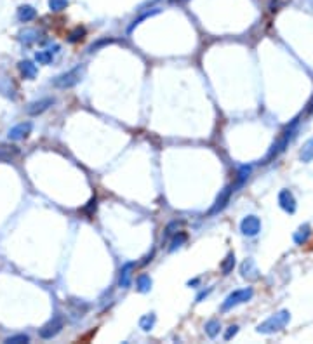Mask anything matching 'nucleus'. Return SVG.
Listing matches in <instances>:
<instances>
[{
    "mask_svg": "<svg viewBox=\"0 0 313 344\" xmlns=\"http://www.w3.org/2000/svg\"><path fill=\"white\" fill-rule=\"evenodd\" d=\"M96 203H98V200H96V197H94V198L89 200V203L82 209V212L83 214H87V216H92V214L96 212Z\"/></svg>",
    "mask_w": 313,
    "mask_h": 344,
    "instance_id": "2f4dec72",
    "label": "nucleus"
},
{
    "mask_svg": "<svg viewBox=\"0 0 313 344\" xmlns=\"http://www.w3.org/2000/svg\"><path fill=\"white\" fill-rule=\"evenodd\" d=\"M188 285H190V287H192V285H198V280H197V278H195V280H190V282H188Z\"/></svg>",
    "mask_w": 313,
    "mask_h": 344,
    "instance_id": "e433bc0d",
    "label": "nucleus"
},
{
    "mask_svg": "<svg viewBox=\"0 0 313 344\" xmlns=\"http://www.w3.org/2000/svg\"><path fill=\"white\" fill-rule=\"evenodd\" d=\"M0 92L4 96H7V98H16V87H14V83L9 79L0 80Z\"/></svg>",
    "mask_w": 313,
    "mask_h": 344,
    "instance_id": "412c9836",
    "label": "nucleus"
},
{
    "mask_svg": "<svg viewBox=\"0 0 313 344\" xmlns=\"http://www.w3.org/2000/svg\"><path fill=\"white\" fill-rule=\"evenodd\" d=\"M186 242V233H183V231H178V233H174V238L171 240V247H169V250L171 252H174L178 247H181V245Z\"/></svg>",
    "mask_w": 313,
    "mask_h": 344,
    "instance_id": "a878e982",
    "label": "nucleus"
},
{
    "mask_svg": "<svg viewBox=\"0 0 313 344\" xmlns=\"http://www.w3.org/2000/svg\"><path fill=\"white\" fill-rule=\"evenodd\" d=\"M235 268V254H228V256L225 257V261L221 262V271L223 275H230L231 271H233Z\"/></svg>",
    "mask_w": 313,
    "mask_h": 344,
    "instance_id": "b1692460",
    "label": "nucleus"
},
{
    "mask_svg": "<svg viewBox=\"0 0 313 344\" xmlns=\"http://www.w3.org/2000/svg\"><path fill=\"white\" fill-rule=\"evenodd\" d=\"M52 104H54V98H44V99H40V101L30 103L28 106H26V113H28L30 116L42 115V113L46 112V110H49Z\"/></svg>",
    "mask_w": 313,
    "mask_h": 344,
    "instance_id": "6e6552de",
    "label": "nucleus"
},
{
    "mask_svg": "<svg viewBox=\"0 0 313 344\" xmlns=\"http://www.w3.org/2000/svg\"><path fill=\"white\" fill-rule=\"evenodd\" d=\"M30 132H32V122H21V124L14 125V127L9 131L7 136L11 141H21V139L28 137Z\"/></svg>",
    "mask_w": 313,
    "mask_h": 344,
    "instance_id": "1a4fd4ad",
    "label": "nucleus"
},
{
    "mask_svg": "<svg viewBox=\"0 0 313 344\" xmlns=\"http://www.w3.org/2000/svg\"><path fill=\"white\" fill-rule=\"evenodd\" d=\"M310 233H312V229H310L308 224H303V226H301V228L294 233V242H296L297 245H303L306 240H308Z\"/></svg>",
    "mask_w": 313,
    "mask_h": 344,
    "instance_id": "6ab92c4d",
    "label": "nucleus"
},
{
    "mask_svg": "<svg viewBox=\"0 0 313 344\" xmlns=\"http://www.w3.org/2000/svg\"><path fill=\"white\" fill-rule=\"evenodd\" d=\"M306 113H308V115L313 113V96H312V99L308 101V104H306Z\"/></svg>",
    "mask_w": 313,
    "mask_h": 344,
    "instance_id": "f704fd0d",
    "label": "nucleus"
},
{
    "mask_svg": "<svg viewBox=\"0 0 313 344\" xmlns=\"http://www.w3.org/2000/svg\"><path fill=\"white\" fill-rule=\"evenodd\" d=\"M19 155V148L17 146H0V162H13L14 158Z\"/></svg>",
    "mask_w": 313,
    "mask_h": 344,
    "instance_id": "2eb2a0df",
    "label": "nucleus"
},
{
    "mask_svg": "<svg viewBox=\"0 0 313 344\" xmlns=\"http://www.w3.org/2000/svg\"><path fill=\"white\" fill-rule=\"evenodd\" d=\"M136 285H138V290L139 292H148L151 289V278L148 275H139L138 280H136Z\"/></svg>",
    "mask_w": 313,
    "mask_h": 344,
    "instance_id": "5701e85b",
    "label": "nucleus"
},
{
    "mask_svg": "<svg viewBox=\"0 0 313 344\" xmlns=\"http://www.w3.org/2000/svg\"><path fill=\"white\" fill-rule=\"evenodd\" d=\"M209 292H211V289H207V290H204V292H200V294L197 295V303H200L202 299L205 297V295H209Z\"/></svg>",
    "mask_w": 313,
    "mask_h": 344,
    "instance_id": "72a5a7b5",
    "label": "nucleus"
},
{
    "mask_svg": "<svg viewBox=\"0 0 313 344\" xmlns=\"http://www.w3.org/2000/svg\"><path fill=\"white\" fill-rule=\"evenodd\" d=\"M237 332H238V327H237V325H231V327H228V330L225 332V339L230 341L231 337L237 336Z\"/></svg>",
    "mask_w": 313,
    "mask_h": 344,
    "instance_id": "473e14b6",
    "label": "nucleus"
},
{
    "mask_svg": "<svg viewBox=\"0 0 313 344\" xmlns=\"http://www.w3.org/2000/svg\"><path fill=\"white\" fill-rule=\"evenodd\" d=\"M178 228H180V223L178 221H172V223L167 224L165 231H164V238H169V236H172L176 231H178Z\"/></svg>",
    "mask_w": 313,
    "mask_h": 344,
    "instance_id": "7c9ffc66",
    "label": "nucleus"
},
{
    "mask_svg": "<svg viewBox=\"0 0 313 344\" xmlns=\"http://www.w3.org/2000/svg\"><path fill=\"white\" fill-rule=\"evenodd\" d=\"M289 320H291V313L287 310H282L275 315H271L270 318H266L263 324H259L256 330L259 334H275V332L282 330L285 328V325L289 324Z\"/></svg>",
    "mask_w": 313,
    "mask_h": 344,
    "instance_id": "f257e3e1",
    "label": "nucleus"
},
{
    "mask_svg": "<svg viewBox=\"0 0 313 344\" xmlns=\"http://www.w3.org/2000/svg\"><path fill=\"white\" fill-rule=\"evenodd\" d=\"M159 13H160V9H153V11H148V13H145V14H143V16L139 17V19H134V23L129 26V33H131V32H132V30L136 28V26H138V25H141V21L148 19V17L155 16V14H159Z\"/></svg>",
    "mask_w": 313,
    "mask_h": 344,
    "instance_id": "c85d7f7f",
    "label": "nucleus"
},
{
    "mask_svg": "<svg viewBox=\"0 0 313 344\" xmlns=\"http://www.w3.org/2000/svg\"><path fill=\"white\" fill-rule=\"evenodd\" d=\"M252 295H254V290L250 289V287H246V289H240V290H235V292H231V294H230L228 297L223 301L221 311H223V313H226V311L233 310V308L238 306V304L250 301V299H252Z\"/></svg>",
    "mask_w": 313,
    "mask_h": 344,
    "instance_id": "20e7f679",
    "label": "nucleus"
},
{
    "mask_svg": "<svg viewBox=\"0 0 313 344\" xmlns=\"http://www.w3.org/2000/svg\"><path fill=\"white\" fill-rule=\"evenodd\" d=\"M231 193H233V188L231 186H226L225 190L217 195L216 202H214V205L207 211V216H214V214H217V212H221L223 209L226 207V203L230 202V197H231Z\"/></svg>",
    "mask_w": 313,
    "mask_h": 344,
    "instance_id": "0eeeda50",
    "label": "nucleus"
},
{
    "mask_svg": "<svg viewBox=\"0 0 313 344\" xmlns=\"http://www.w3.org/2000/svg\"><path fill=\"white\" fill-rule=\"evenodd\" d=\"M35 16H37V11H35V7H32V5H21V7L17 9V19H19L21 23H28V21L35 19Z\"/></svg>",
    "mask_w": 313,
    "mask_h": 344,
    "instance_id": "dca6fc26",
    "label": "nucleus"
},
{
    "mask_svg": "<svg viewBox=\"0 0 313 344\" xmlns=\"http://www.w3.org/2000/svg\"><path fill=\"white\" fill-rule=\"evenodd\" d=\"M58 50H59V46H54L52 49H47V50H38L37 54H35V59H37L38 65H50Z\"/></svg>",
    "mask_w": 313,
    "mask_h": 344,
    "instance_id": "4468645a",
    "label": "nucleus"
},
{
    "mask_svg": "<svg viewBox=\"0 0 313 344\" xmlns=\"http://www.w3.org/2000/svg\"><path fill=\"white\" fill-rule=\"evenodd\" d=\"M83 71H85V66H83V65H77V66L71 68L70 71H66V73H63V75H59V77H56V79L52 80V85L58 87V89L75 87L77 83L82 80Z\"/></svg>",
    "mask_w": 313,
    "mask_h": 344,
    "instance_id": "f03ea898",
    "label": "nucleus"
},
{
    "mask_svg": "<svg viewBox=\"0 0 313 344\" xmlns=\"http://www.w3.org/2000/svg\"><path fill=\"white\" fill-rule=\"evenodd\" d=\"M85 33H87V32H85V28H83V26H77V28H73L70 33H68V42H70V44L82 42L83 38H85Z\"/></svg>",
    "mask_w": 313,
    "mask_h": 344,
    "instance_id": "aec40b11",
    "label": "nucleus"
},
{
    "mask_svg": "<svg viewBox=\"0 0 313 344\" xmlns=\"http://www.w3.org/2000/svg\"><path fill=\"white\" fill-rule=\"evenodd\" d=\"M19 40L25 44V46H30V44H33L35 40H37V32L35 30H25L23 33H21Z\"/></svg>",
    "mask_w": 313,
    "mask_h": 344,
    "instance_id": "bb28decb",
    "label": "nucleus"
},
{
    "mask_svg": "<svg viewBox=\"0 0 313 344\" xmlns=\"http://www.w3.org/2000/svg\"><path fill=\"white\" fill-rule=\"evenodd\" d=\"M63 328V318L59 315H54L52 320H49L44 327L40 328V337L42 339H52L54 336H58Z\"/></svg>",
    "mask_w": 313,
    "mask_h": 344,
    "instance_id": "39448f33",
    "label": "nucleus"
},
{
    "mask_svg": "<svg viewBox=\"0 0 313 344\" xmlns=\"http://www.w3.org/2000/svg\"><path fill=\"white\" fill-rule=\"evenodd\" d=\"M172 2H181V0H172Z\"/></svg>",
    "mask_w": 313,
    "mask_h": 344,
    "instance_id": "4c0bfd02",
    "label": "nucleus"
},
{
    "mask_svg": "<svg viewBox=\"0 0 313 344\" xmlns=\"http://www.w3.org/2000/svg\"><path fill=\"white\" fill-rule=\"evenodd\" d=\"M153 325H155V315L153 313H148V315L141 316V320H139V327H141L145 332L151 330Z\"/></svg>",
    "mask_w": 313,
    "mask_h": 344,
    "instance_id": "393cba45",
    "label": "nucleus"
},
{
    "mask_svg": "<svg viewBox=\"0 0 313 344\" xmlns=\"http://www.w3.org/2000/svg\"><path fill=\"white\" fill-rule=\"evenodd\" d=\"M136 270V262H125L120 270V280H118V285L127 289L131 285V277H132V271Z\"/></svg>",
    "mask_w": 313,
    "mask_h": 344,
    "instance_id": "f8f14e48",
    "label": "nucleus"
},
{
    "mask_svg": "<svg viewBox=\"0 0 313 344\" xmlns=\"http://www.w3.org/2000/svg\"><path fill=\"white\" fill-rule=\"evenodd\" d=\"M240 231L246 236H256L261 231V221L256 216H246L240 223Z\"/></svg>",
    "mask_w": 313,
    "mask_h": 344,
    "instance_id": "423d86ee",
    "label": "nucleus"
},
{
    "mask_svg": "<svg viewBox=\"0 0 313 344\" xmlns=\"http://www.w3.org/2000/svg\"><path fill=\"white\" fill-rule=\"evenodd\" d=\"M240 273H242L244 278H247V280H250V282H254V280H258L259 278V270L258 266H256V262L252 261V259H246V261L242 262V266H240Z\"/></svg>",
    "mask_w": 313,
    "mask_h": 344,
    "instance_id": "9b49d317",
    "label": "nucleus"
},
{
    "mask_svg": "<svg viewBox=\"0 0 313 344\" xmlns=\"http://www.w3.org/2000/svg\"><path fill=\"white\" fill-rule=\"evenodd\" d=\"M204 328H205V334H207L209 337H216L217 334H219V330H221V324H219L217 320H209Z\"/></svg>",
    "mask_w": 313,
    "mask_h": 344,
    "instance_id": "4be33fe9",
    "label": "nucleus"
},
{
    "mask_svg": "<svg viewBox=\"0 0 313 344\" xmlns=\"http://www.w3.org/2000/svg\"><path fill=\"white\" fill-rule=\"evenodd\" d=\"M299 157H301V160H303V162H306V164L313 160V137H310L308 141L303 145Z\"/></svg>",
    "mask_w": 313,
    "mask_h": 344,
    "instance_id": "f3484780",
    "label": "nucleus"
},
{
    "mask_svg": "<svg viewBox=\"0 0 313 344\" xmlns=\"http://www.w3.org/2000/svg\"><path fill=\"white\" fill-rule=\"evenodd\" d=\"M17 66H19V73H21V77H23V79L33 80L35 77H37V66H35L32 61H28V59L21 61Z\"/></svg>",
    "mask_w": 313,
    "mask_h": 344,
    "instance_id": "ddd939ff",
    "label": "nucleus"
},
{
    "mask_svg": "<svg viewBox=\"0 0 313 344\" xmlns=\"http://www.w3.org/2000/svg\"><path fill=\"white\" fill-rule=\"evenodd\" d=\"M28 341H30V337L26 336V334H17V336L7 337L5 343L7 344H25V343H28Z\"/></svg>",
    "mask_w": 313,
    "mask_h": 344,
    "instance_id": "c756f323",
    "label": "nucleus"
},
{
    "mask_svg": "<svg viewBox=\"0 0 313 344\" xmlns=\"http://www.w3.org/2000/svg\"><path fill=\"white\" fill-rule=\"evenodd\" d=\"M250 174V167L249 165H242L240 169H238V174H237V182L235 184H231V188H233V191L237 190V188H240L244 184V182L247 181V178H249Z\"/></svg>",
    "mask_w": 313,
    "mask_h": 344,
    "instance_id": "a211bd4d",
    "label": "nucleus"
},
{
    "mask_svg": "<svg viewBox=\"0 0 313 344\" xmlns=\"http://www.w3.org/2000/svg\"><path fill=\"white\" fill-rule=\"evenodd\" d=\"M296 125H297V118H294L292 120V124L291 125H287L285 127V131L282 132V136H280V139L279 141H275L273 145H271V148H270V151H268V155L264 157V162H270V160H273V158H277L279 157L282 151L285 149V146L289 145V141H291V137L294 136V131H296Z\"/></svg>",
    "mask_w": 313,
    "mask_h": 344,
    "instance_id": "7ed1b4c3",
    "label": "nucleus"
},
{
    "mask_svg": "<svg viewBox=\"0 0 313 344\" xmlns=\"http://www.w3.org/2000/svg\"><path fill=\"white\" fill-rule=\"evenodd\" d=\"M68 7V0H49V9L52 13H59Z\"/></svg>",
    "mask_w": 313,
    "mask_h": 344,
    "instance_id": "cd10ccee",
    "label": "nucleus"
},
{
    "mask_svg": "<svg viewBox=\"0 0 313 344\" xmlns=\"http://www.w3.org/2000/svg\"><path fill=\"white\" fill-rule=\"evenodd\" d=\"M279 203H280V207L284 209L285 212H289V214H294V212H296V198H294V195H292L289 190L280 191Z\"/></svg>",
    "mask_w": 313,
    "mask_h": 344,
    "instance_id": "9d476101",
    "label": "nucleus"
},
{
    "mask_svg": "<svg viewBox=\"0 0 313 344\" xmlns=\"http://www.w3.org/2000/svg\"><path fill=\"white\" fill-rule=\"evenodd\" d=\"M153 254H155V250H151L150 256H146V257H145V261H143V264H148V262L151 261V257H153Z\"/></svg>",
    "mask_w": 313,
    "mask_h": 344,
    "instance_id": "c9c22d12",
    "label": "nucleus"
}]
</instances>
